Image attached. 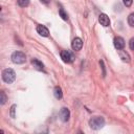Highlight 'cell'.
<instances>
[{"mask_svg":"<svg viewBox=\"0 0 134 134\" xmlns=\"http://www.w3.org/2000/svg\"><path fill=\"white\" fill-rule=\"evenodd\" d=\"M105 125V119L102 117V116H94L92 118H90L89 120V126L91 129H94V130H98V129H102Z\"/></svg>","mask_w":134,"mask_h":134,"instance_id":"1","label":"cell"},{"mask_svg":"<svg viewBox=\"0 0 134 134\" xmlns=\"http://www.w3.org/2000/svg\"><path fill=\"white\" fill-rule=\"evenodd\" d=\"M2 80L5 83H7V84L13 83L16 80V73H15V71L13 69H10V68L4 69L3 72H2Z\"/></svg>","mask_w":134,"mask_h":134,"instance_id":"2","label":"cell"},{"mask_svg":"<svg viewBox=\"0 0 134 134\" xmlns=\"http://www.w3.org/2000/svg\"><path fill=\"white\" fill-rule=\"evenodd\" d=\"M25 60H26V57L21 51H15L12 54V61L15 64H23L25 62Z\"/></svg>","mask_w":134,"mask_h":134,"instance_id":"3","label":"cell"},{"mask_svg":"<svg viewBox=\"0 0 134 134\" xmlns=\"http://www.w3.org/2000/svg\"><path fill=\"white\" fill-rule=\"evenodd\" d=\"M61 59L65 63H72L74 61V55L69 50H62L61 51Z\"/></svg>","mask_w":134,"mask_h":134,"instance_id":"4","label":"cell"},{"mask_svg":"<svg viewBox=\"0 0 134 134\" xmlns=\"http://www.w3.org/2000/svg\"><path fill=\"white\" fill-rule=\"evenodd\" d=\"M71 47H72V49L73 50H75V51H79V50H81L82 49V47H83V41H82V39L81 38H74L73 40H72V43H71Z\"/></svg>","mask_w":134,"mask_h":134,"instance_id":"5","label":"cell"},{"mask_svg":"<svg viewBox=\"0 0 134 134\" xmlns=\"http://www.w3.org/2000/svg\"><path fill=\"white\" fill-rule=\"evenodd\" d=\"M113 43H114V46H115V48H116L117 50L122 49V48L125 47V40H124L121 37H115Z\"/></svg>","mask_w":134,"mask_h":134,"instance_id":"6","label":"cell"},{"mask_svg":"<svg viewBox=\"0 0 134 134\" xmlns=\"http://www.w3.org/2000/svg\"><path fill=\"white\" fill-rule=\"evenodd\" d=\"M98 21H99V23H100L103 26H105V27H107V26L110 25V19H109V17H108L106 14H100V15L98 16Z\"/></svg>","mask_w":134,"mask_h":134,"instance_id":"7","label":"cell"},{"mask_svg":"<svg viewBox=\"0 0 134 134\" xmlns=\"http://www.w3.org/2000/svg\"><path fill=\"white\" fill-rule=\"evenodd\" d=\"M69 116H70V112L67 108H62L61 111H60V118L63 120V121H67L69 119Z\"/></svg>","mask_w":134,"mask_h":134,"instance_id":"8","label":"cell"},{"mask_svg":"<svg viewBox=\"0 0 134 134\" xmlns=\"http://www.w3.org/2000/svg\"><path fill=\"white\" fill-rule=\"evenodd\" d=\"M37 31L42 37H48V35H49V31H48L47 27H45L44 25H38L37 26Z\"/></svg>","mask_w":134,"mask_h":134,"instance_id":"9","label":"cell"},{"mask_svg":"<svg viewBox=\"0 0 134 134\" xmlns=\"http://www.w3.org/2000/svg\"><path fill=\"white\" fill-rule=\"evenodd\" d=\"M31 64L34 65V67H35L37 70H40V71H43V70H44V65H43V63L40 62L39 60H37V59L31 60Z\"/></svg>","mask_w":134,"mask_h":134,"instance_id":"10","label":"cell"},{"mask_svg":"<svg viewBox=\"0 0 134 134\" xmlns=\"http://www.w3.org/2000/svg\"><path fill=\"white\" fill-rule=\"evenodd\" d=\"M118 54H119V58H120L124 62H127V63H129V62H130V55H129L126 51H124V50L119 49V50H118Z\"/></svg>","mask_w":134,"mask_h":134,"instance_id":"11","label":"cell"},{"mask_svg":"<svg viewBox=\"0 0 134 134\" xmlns=\"http://www.w3.org/2000/svg\"><path fill=\"white\" fill-rule=\"evenodd\" d=\"M53 94H54V96H55V98H62V96H63V93H62V89L60 88V87H55L54 88V90H53Z\"/></svg>","mask_w":134,"mask_h":134,"instance_id":"12","label":"cell"},{"mask_svg":"<svg viewBox=\"0 0 134 134\" xmlns=\"http://www.w3.org/2000/svg\"><path fill=\"white\" fill-rule=\"evenodd\" d=\"M59 14H60V16H61V18H62L63 20H68V15L65 13V10H64L62 7L59 9Z\"/></svg>","mask_w":134,"mask_h":134,"instance_id":"13","label":"cell"},{"mask_svg":"<svg viewBox=\"0 0 134 134\" xmlns=\"http://www.w3.org/2000/svg\"><path fill=\"white\" fill-rule=\"evenodd\" d=\"M17 2L21 7H26L29 4V0H17Z\"/></svg>","mask_w":134,"mask_h":134,"instance_id":"14","label":"cell"},{"mask_svg":"<svg viewBox=\"0 0 134 134\" xmlns=\"http://www.w3.org/2000/svg\"><path fill=\"white\" fill-rule=\"evenodd\" d=\"M128 23L130 26H133L134 27V14H130L129 17H128Z\"/></svg>","mask_w":134,"mask_h":134,"instance_id":"15","label":"cell"},{"mask_svg":"<svg viewBox=\"0 0 134 134\" xmlns=\"http://www.w3.org/2000/svg\"><path fill=\"white\" fill-rule=\"evenodd\" d=\"M0 96H1V98H0V103H1V105H4L5 104V102H6V99H7V97H6V95H5V93L3 92V91H1L0 92Z\"/></svg>","mask_w":134,"mask_h":134,"instance_id":"16","label":"cell"},{"mask_svg":"<svg viewBox=\"0 0 134 134\" xmlns=\"http://www.w3.org/2000/svg\"><path fill=\"white\" fill-rule=\"evenodd\" d=\"M122 2H124V4H125L127 7H129V6H131V5H132L133 0H122Z\"/></svg>","mask_w":134,"mask_h":134,"instance_id":"17","label":"cell"},{"mask_svg":"<svg viewBox=\"0 0 134 134\" xmlns=\"http://www.w3.org/2000/svg\"><path fill=\"white\" fill-rule=\"evenodd\" d=\"M16 105H13L12 108H10V116L12 117H15V110H16Z\"/></svg>","mask_w":134,"mask_h":134,"instance_id":"18","label":"cell"},{"mask_svg":"<svg viewBox=\"0 0 134 134\" xmlns=\"http://www.w3.org/2000/svg\"><path fill=\"white\" fill-rule=\"evenodd\" d=\"M129 46H130V48H131L132 50H134V38H132V39L130 40V42H129Z\"/></svg>","mask_w":134,"mask_h":134,"instance_id":"19","label":"cell"},{"mask_svg":"<svg viewBox=\"0 0 134 134\" xmlns=\"http://www.w3.org/2000/svg\"><path fill=\"white\" fill-rule=\"evenodd\" d=\"M99 64H100V66H102V68H103V76H105V74H106V72H105V67H104V62H103V61H100V62H99Z\"/></svg>","mask_w":134,"mask_h":134,"instance_id":"20","label":"cell"},{"mask_svg":"<svg viewBox=\"0 0 134 134\" xmlns=\"http://www.w3.org/2000/svg\"><path fill=\"white\" fill-rule=\"evenodd\" d=\"M40 1H41L42 3H48V2L50 1V0H40Z\"/></svg>","mask_w":134,"mask_h":134,"instance_id":"21","label":"cell"}]
</instances>
